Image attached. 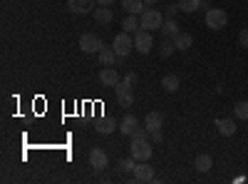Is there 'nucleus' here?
I'll return each mask as SVG.
<instances>
[{"mask_svg": "<svg viewBox=\"0 0 248 184\" xmlns=\"http://www.w3.org/2000/svg\"><path fill=\"white\" fill-rule=\"evenodd\" d=\"M112 90H114L117 102H119L122 107H132L134 105V85L129 83V80H119Z\"/></svg>", "mask_w": 248, "mask_h": 184, "instance_id": "1", "label": "nucleus"}, {"mask_svg": "<svg viewBox=\"0 0 248 184\" xmlns=\"http://www.w3.org/2000/svg\"><path fill=\"white\" fill-rule=\"evenodd\" d=\"M112 50L117 52V57L119 60H124L132 50H134V37L129 35V33H119V35H114V43H112Z\"/></svg>", "mask_w": 248, "mask_h": 184, "instance_id": "2", "label": "nucleus"}, {"mask_svg": "<svg viewBox=\"0 0 248 184\" xmlns=\"http://www.w3.org/2000/svg\"><path fill=\"white\" fill-rule=\"evenodd\" d=\"M161 23H164V15L159 13V10H154V8H147L141 15H139V25H141V30H159L161 28Z\"/></svg>", "mask_w": 248, "mask_h": 184, "instance_id": "3", "label": "nucleus"}, {"mask_svg": "<svg viewBox=\"0 0 248 184\" xmlns=\"http://www.w3.org/2000/svg\"><path fill=\"white\" fill-rule=\"evenodd\" d=\"M129 152H132V157H134L137 162H149L152 154H154V147H152L149 139H139V142H132Z\"/></svg>", "mask_w": 248, "mask_h": 184, "instance_id": "4", "label": "nucleus"}, {"mask_svg": "<svg viewBox=\"0 0 248 184\" xmlns=\"http://www.w3.org/2000/svg\"><path fill=\"white\" fill-rule=\"evenodd\" d=\"M226 23H229L226 10H221V8H209L206 10V25H209L211 30H223Z\"/></svg>", "mask_w": 248, "mask_h": 184, "instance_id": "5", "label": "nucleus"}, {"mask_svg": "<svg viewBox=\"0 0 248 184\" xmlns=\"http://www.w3.org/2000/svg\"><path fill=\"white\" fill-rule=\"evenodd\" d=\"M152 48H154L152 33H149V30H137V33H134V50H137L139 55H149Z\"/></svg>", "mask_w": 248, "mask_h": 184, "instance_id": "6", "label": "nucleus"}, {"mask_svg": "<svg viewBox=\"0 0 248 184\" xmlns=\"http://www.w3.org/2000/svg\"><path fill=\"white\" fill-rule=\"evenodd\" d=\"M102 48H105V43H102V37L99 35H92V33H85L79 37V50L82 52H99Z\"/></svg>", "mask_w": 248, "mask_h": 184, "instance_id": "7", "label": "nucleus"}, {"mask_svg": "<svg viewBox=\"0 0 248 184\" xmlns=\"http://www.w3.org/2000/svg\"><path fill=\"white\" fill-rule=\"evenodd\" d=\"M134 182H139V184L154 182V167L147 165V162H139V165H134Z\"/></svg>", "mask_w": 248, "mask_h": 184, "instance_id": "8", "label": "nucleus"}, {"mask_svg": "<svg viewBox=\"0 0 248 184\" xmlns=\"http://www.w3.org/2000/svg\"><path fill=\"white\" fill-rule=\"evenodd\" d=\"M90 165L94 167V172H102L109 167V154L105 150H92L90 152Z\"/></svg>", "mask_w": 248, "mask_h": 184, "instance_id": "9", "label": "nucleus"}, {"mask_svg": "<svg viewBox=\"0 0 248 184\" xmlns=\"http://www.w3.org/2000/svg\"><path fill=\"white\" fill-rule=\"evenodd\" d=\"M94 3L97 0H67V8L75 15H87V13L94 10Z\"/></svg>", "mask_w": 248, "mask_h": 184, "instance_id": "10", "label": "nucleus"}, {"mask_svg": "<svg viewBox=\"0 0 248 184\" xmlns=\"http://www.w3.org/2000/svg\"><path fill=\"white\" fill-rule=\"evenodd\" d=\"M99 83L105 85V87H114L117 83H119V72H117V67L112 65V67H102V72H99Z\"/></svg>", "mask_w": 248, "mask_h": 184, "instance_id": "11", "label": "nucleus"}, {"mask_svg": "<svg viewBox=\"0 0 248 184\" xmlns=\"http://www.w3.org/2000/svg\"><path fill=\"white\" fill-rule=\"evenodd\" d=\"M114 127H119V122H114L112 117L94 119V132H99V134H109V132H114Z\"/></svg>", "mask_w": 248, "mask_h": 184, "instance_id": "12", "label": "nucleus"}, {"mask_svg": "<svg viewBox=\"0 0 248 184\" xmlns=\"http://www.w3.org/2000/svg\"><path fill=\"white\" fill-rule=\"evenodd\" d=\"M159 33H161V37H176L181 30H179V23H176V17H167V20H164V23H161V28H159Z\"/></svg>", "mask_w": 248, "mask_h": 184, "instance_id": "13", "label": "nucleus"}, {"mask_svg": "<svg viewBox=\"0 0 248 184\" xmlns=\"http://www.w3.org/2000/svg\"><path fill=\"white\" fill-rule=\"evenodd\" d=\"M137 127H139V122H137V117H134V115H124V117L119 119V127H117V130H119L122 134H129V137H132Z\"/></svg>", "mask_w": 248, "mask_h": 184, "instance_id": "14", "label": "nucleus"}, {"mask_svg": "<svg viewBox=\"0 0 248 184\" xmlns=\"http://www.w3.org/2000/svg\"><path fill=\"white\" fill-rule=\"evenodd\" d=\"M214 127L223 134V137H233L236 134V125H233V119H226V117H218L214 122Z\"/></svg>", "mask_w": 248, "mask_h": 184, "instance_id": "15", "label": "nucleus"}, {"mask_svg": "<svg viewBox=\"0 0 248 184\" xmlns=\"http://www.w3.org/2000/svg\"><path fill=\"white\" fill-rule=\"evenodd\" d=\"M122 8L127 10V15H141L147 10V3L144 0H122Z\"/></svg>", "mask_w": 248, "mask_h": 184, "instance_id": "16", "label": "nucleus"}, {"mask_svg": "<svg viewBox=\"0 0 248 184\" xmlns=\"http://www.w3.org/2000/svg\"><path fill=\"white\" fill-rule=\"evenodd\" d=\"M97 57H99V65H102V67H112L117 60H119L117 52H114L112 48H102V50L97 52Z\"/></svg>", "mask_w": 248, "mask_h": 184, "instance_id": "17", "label": "nucleus"}, {"mask_svg": "<svg viewBox=\"0 0 248 184\" xmlns=\"http://www.w3.org/2000/svg\"><path fill=\"white\" fill-rule=\"evenodd\" d=\"M194 167H196V172H209L211 167H214V159H211V154H196V159H194Z\"/></svg>", "mask_w": 248, "mask_h": 184, "instance_id": "18", "label": "nucleus"}, {"mask_svg": "<svg viewBox=\"0 0 248 184\" xmlns=\"http://www.w3.org/2000/svg\"><path fill=\"white\" fill-rule=\"evenodd\" d=\"M144 125L149 127V132H154V130H161V125H164V115L161 112H149L147 115V119H144Z\"/></svg>", "mask_w": 248, "mask_h": 184, "instance_id": "19", "label": "nucleus"}, {"mask_svg": "<svg viewBox=\"0 0 248 184\" xmlns=\"http://www.w3.org/2000/svg\"><path fill=\"white\" fill-rule=\"evenodd\" d=\"M92 15H94V20H97V23H102V25H107V23H112V10L107 8V5H99V8H94L92 10Z\"/></svg>", "mask_w": 248, "mask_h": 184, "instance_id": "20", "label": "nucleus"}, {"mask_svg": "<svg viewBox=\"0 0 248 184\" xmlns=\"http://www.w3.org/2000/svg\"><path fill=\"white\" fill-rule=\"evenodd\" d=\"M191 45H194V37H191L189 33H179V35L174 37V48L181 50V52H184V50H189Z\"/></svg>", "mask_w": 248, "mask_h": 184, "instance_id": "21", "label": "nucleus"}, {"mask_svg": "<svg viewBox=\"0 0 248 184\" xmlns=\"http://www.w3.org/2000/svg\"><path fill=\"white\" fill-rule=\"evenodd\" d=\"M122 30H124V33H129V35H132V33H137V30H141L139 17H137V15H127V17L122 20Z\"/></svg>", "mask_w": 248, "mask_h": 184, "instance_id": "22", "label": "nucleus"}, {"mask_svg": "<svg viewBox=\"0 0 248 184\" xmlns=\"http://www.w3.org/2000/svg\"><path fill=\"white\" fill-rule=\"evenodd\" d=\"M179 85H181V83H179L176 75H164V77H161V87L167 90V92H176Z\"/></svg>", "mask_w": 248, "mask_h": 184, "instance_id": "23", "label": "nucleus"}, {"mask_svg": "<svg viewBox=\"0 0 248 184\" xmlns=\"http://www.w3.org/2000/svg\"><path fill=\"white\" fill-rule=\"evenodd\" d=\"M176 5L181 8V13H196L201 8V0H176Z\"/></svg>", "mask_w": 248, "mask_h": 184, "instance_id": "24", "label": "nucleus"}, {"mask_svg": "<svg viewBox=\"0 0 248 184\" xmlns=\"http://www.w3.org/2000/svg\"><path fill=\"white\" fill-rule=\"evenodd\" d=\"M174 50H176V48H174V40L164 37V43L159 45V55H161V57H169V55H171Z\"/></svg>", "mask_w": 248, "mask_h": 184, "instance_id": "25", "label": "nucleus"}, {"mask_svg": "<svg viewBox=\"0 0 248 184\" xmlns=\"http://www.w3.org/2000/svg\"><path fill=\"white\" fill-rule=\"evenodd\" d=\"M233 112H236L238 119H248V102H246V100L236 102V105H233Z\"/></svg>", "mask_w": 248, "mask_h": 184, "instance_id": "26", "label": "nucleus"}, {"mask_svg": "<svg viewBox=\"0 0 248 184\" xmlns=\"http://www.w3.org/2000/svg\"><path fill=\"white\" fill-rule=\"evenodd\" d=\"M134 162H137L134 157H132V159H122L119 165H117V169H119V172H134Z\"/></svg>", "mask_w": 248, "mask_h": 184, "instance_id": "27", "label": "nucleus"}, {"mask_svg": "<svg viewBox=\"0 0 248 184\" xmlns=\"http://www.w3.org/2000/svg\"><path fill=\"white\" fill-rule=\"evenodd\" d=\"M238 43H241V48H248V28H246V30H241V35H238Z\"/></svg>", "mask_w": 248, "mask_h": 184, "instance_id": "28", "label": "nucleus"}, {"mask_svg": "<svg viewBox=\"0 0 248 184\" xmlns=\"http://www.w3.org/2000/svg\"><path fill=\"white\" fill-rule=\"evenodd\" d=\"M181 13V8L179 5H171V8H167V17H176Z\"/></svg>", "mask_w": 248, "mask_h": 184, "instance_id": "29", "label": "nucleus"}, {"mask_svg": "<svg viewBox=\"0 0 248 184\" xmlns=\"http://www.w3.org/2000/svg\"><path fill=\"white\" fill-rule=\"evenodd\" d=\"M161 139H164V137H161V130H154V132H152V142H154V145H159Z\"/></svg>", "mask_w": 248, "mask_h": 184, "instance_id": "30", "label": "nucleus"}, {"mask_svg": "<svg viewBox=\"0 0 248 184\" xmlns=\"http://www.w3.org/2000/svg\"><path fill=\"white\" fill-rule=\"evenodd\" d=\"M117 0H97V5H114Z\"/></svg>", "mask_w": 248, "mask_h": 184, "instance_id": "31", "label": "nucleus"}, {"mask_svg": "<svg viewBox=\"0 0 248 184\" xmlns=\"http://www.w3.org/2000/svg\"><path fill=\"white\" fill-rule=\"evenodd\" d=\"M124 80H129V83H132V85H137V75H134V72H129V75H127V77H124Z\"/></svg>", "mask_w": 248, "mask_h": 184, "instance_id": "32", "label": "nucleus"}, {"mask_svg": "<svg viewBox=\"0 0 248 184\" xmlns=\"http://www.w3.org/2000/svg\"><path fill=\"white\" fill-rule=\"evenodd\" d=\"M144 3H147V5H156V3H159V0H144Z\"/></svg>", "mask_w": 248, "mask_h": 184, "instance_id": "33", "label": "nucleus"}]
</instances>
